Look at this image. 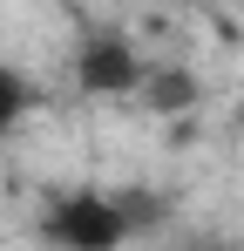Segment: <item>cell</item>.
<instances>
[{
	"mask_svg": "<svg viewBox=\"0 0 244 251\" xmlns=\"http://www.w3.org/2000/svg\"><path fill=\"white\" fill-rule=\"evenodd\" d=\"M129 238V217L109 197H61L48 210V245L61 251H116Z\"/></svg>",
	"mask_w": 244,
	"mask_h": 251,
	"instance_id": "cell-1",
	"label": "cell"
},
{
	"mask_svg": "<svg viewBox=\"0 0 244 251\" xmlns=\"http://www.w3.org/2000/svg\"><path fill=\"white\" fill-rule=\"evenodd\" d=\"M75 75L88 95H122V88L143 82V68H136V54H129V41H116V34H95V41L75 54Z\"/></svg>",
	"mask_w": 244,
	"mask_h": 251,
	"instance_id": "cell-2",
	"label": "cell"
},
{
	"mask_svg": "<svg viewBox=\"0 0 244 251\" xmlns=\"http://www.w3.org/2000/svg\"><path fill=\"white\" fill-rule=\"evenodd\" d=\"M190 102H197V75H190V68H163V75H149V109L176 116V109H190Z\"/></svg>",
	"mask_w": 244,
	"mask_h": 251,
	"instance_id": "cell-3",
	"label": "cell"
},
{
	"mask_svg": "<svg viewBox=\"0 0 244 251\" xmlns=\"http://www.w3.org/2000/svg\"><path fill=\"white\" fill-rule=\"evenodd\" d=\"M21 109H27V82L0 68V129H14V116H21Z\"/></svg>",
	"mask_w": 244,
	"mask_h": 251,
	"instance_id": "cell-4",
	"label": "cell"
},
{
	"mask_svg": "<svg viewBox=\"0 0 244 251\" xmlns=\"http://www.w3.org/2000/svg\"><path fill=\"white\" fill-rule=\"evenodd\" d=\"M238 123H244V102H238Z\"/></svg>",
	"mask_w": 244,
	"mask_h": 251,
	"instance_id": "cell-5",
	"label": "cell"
}]
</instances>
